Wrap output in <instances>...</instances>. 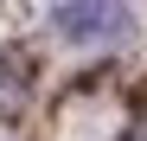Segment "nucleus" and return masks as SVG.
<instances>
[{
    "instance_id": "1",
    "label": "nucleus",
    "mask_w": 147,
    "mask_h": 141,
    "mask_svg": "<svg viewBox=\"0 0 147 141\" xmlns=\"http://www.w3.org/2000/svg\"><path fill=\"white\" fill-rule=\"evenodd\" d=\"M51 26H58L64 39H109V32L128 26V13H121L115 0H109V7H77V0H58V7H51Z\"/></svg>"
},
{
    "instance_id": "2",
    "label": "nucleus",
    "mask_w": 147,
    "mask_h": 141,
    "mask_svg": "<svg viewBox=\"0 0 147 141\" xmlns=\"http://www.w3.org/2000/svg\"><path fill=\"white\" fill-rule=\"evenodd\" d=\"M0 96H13V64L0 58Z\"/></svg>"
}]
</instances>
